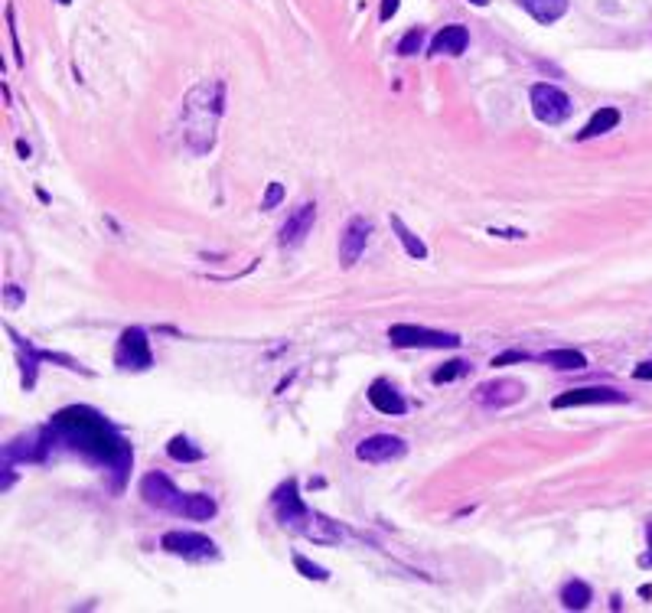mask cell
I'll list each match as a JSON object with an SVG mask.
<instances>
[{
	"mask_svg": "<svg viewBox=\"0 0 652 613\" xmlns=\"http://www.w3.org/2000/svg\"><path fill=\"white\" fill-rule=\"evenodd\" d=\"M50 431L56 447H65V451L78 453L82 460H88L92 466L108 470L111 489L121 493L127 476H131V466H134V451H131L127 438L105 414H98L88 405H69V408L52 414Z\"/></svg>",
	"mask_w": 652,
	"mask_h": 613,
	"instance_id": "cell-1",
	"label": "cell"
},
{
	"mask_svg": "<svg viewBox=\"0 0 652 613\" xmlns=\"http://www.w3.org/2000/svg\"><path fill=\"white\" fill-rule=\"evenodd\" d=\"M225 114V82L209 78L202 85L186 92L183 105V140L186 147L202 157L215 147V134H219V118Z\"/></svg>",
	"mask_w": 652,
	"mask_h": 613,
	"instance_id": "cell-2",
	"label": "cell"
},
{
	"mask_svg": "<svg viewBox=\"0 0 652 613\" xmlns=\"http://www.w3.org/2000/svg\"><path fill=\"white\" fill-rule=\"evenodd\" d=\"M388 339L398 349H460V343H463L456 333L428 330V326L418 323H395L388 330Z\"/></svg>",
	"mask_w": 652,
	"mask_h": 613,
	"instance_id": "cell-3",
	"label": "cell"
},
{
	"mask_svg": "<svg viewBox=\"0 0 652 613\" xmlns=\"http://www.w3.org/2000/svg\"><path fill=\"white\" fill-rule=\"evenodd\" d=\"M140 496L154 509H163V513H173V515H189V502H193V493H180L176 483L167 473H160V470H154V473H147L140 480Z\"/></svg>",
	"mask_w": 652,
	"mask_h": 613,
	"instance_id": "cell-4",
	"label": "cell"
},
{
	"mask_svg": "<svg viewBox=\"0 0 652 613\" xmlns=\"http://www.w3.org/2000/svg\"><path fill=\"white\" fill-rule=\"evenodd\" d=\"M271 506H274V513H277V522H281L284 528L310 535V509L304 506L300 493H297V480H284L281 486L274 489Z\"/></svg>",
	"mask_w": 652,
	"mask_h": 613,
	"instance_id": "cell-5",
	"label": "cell"
},
{
	"mask_svg": "<svg viewBox=\"0 0 652 613\" xmlns=\"http://www.w3.org/2000/svg\"><path fill=\"white\" fill-rule=\"evenodd\" d=\"M114 365L127 369V372H144L154 365V352L147 343V330L144 326H127L118 336V349H114Z\"/></svg>",
	"mask_w": 652,
	"mask_h": 613,
	"instance_id": "cell-6",
	"label": "cell"
},
{
	"mask_svg": "<svg viewBox=\"0 0 652 613\" xmlns=\"http://www.w3.org/2000/svg\"><path fill=\"white\" fill-rule=\"evenodd\" d=\"M529 101H532V114H535L542 125H565L567 118H571V111H574L571 98H567L561 88L548 85V82L532 85Z\"/></svg>",
	"mask_w": 652,
	"mask_h": 613,
	"instance_id": "cell-7",
	"label": "cell"
},
{
	"mask_svg": "<svg viewBox=\"0 0 652 613\" xmlns=\"http://www.w3.org/2000/svg\"><path fill=\"white\" fill-rule=\"evenodd\" d=\"M160 548L176 555V558H186V561H215L219 558V548L209 535L202 532H167L160 538Z\"/></svg>",
	"mask_w": 652,
	"mask_h": 613,
	"instance_id": "cell-8",
	"label": "cell"
},
{
	"mask_svg": "<svg viewBox=\"0 0 652 613\" xmlns=\"http://www.w3.org/2000/svg\"><path fill=\"white\" fill-rule=\"evenodd\" d=\"M629 395L620 391L613 385H584V388H571V391H561L551 398V408L561 411V408H584V405H627Z\"/></svg>",
	"mask_w": 652,
	"mask_h": 613,
	"instance_id": "cell-9",
	"label": "cell"
},
{
	"mask_svg": "<svg viewBox=\"0 0 652 613\" xmlns=\"http://www.w3.org/2000/svg\"><path fill=\"white\" fill-rule=\"evenodd\" d=\"M522 398H525V385L518 378H492V382H483L476 388V401L490 411H503V408H509V405H516Z\"/></svg>",
	"mask_w": 652,
	"mask_h": 613,
	"instance_id": "cell-10",
	"label": "cell"
},
{
	"mask_svg": "<svg viewBox=\"0 0 652 613\" xmlns=\"http://www.w3.org/2000/svg\"><path fill=\"white\" fill-rule=\"evenodd\" d=\"M408 444L398 434H372L362 444H356V457L362 463H392L398 457H405Z\"/></svg>",
	"mask_w": 652,
	"mask_h": 613,
	"instance_id": "cell-11",
	"label": "cell"
},
{
	"mask_svg": "<svg viewBox=\"0 0 652 613\" xmlns=\"http://www.w3.org/2000/svg\"><path fill=\"white\" fill-rule=\"evenodd\" d=\"M369 235H372V226L362 215H356V219L343 228V241H339V261H343V268H353V264L362 258Z\"/></svg>",
	"mask_w": 652,
	"mask_h": 613,
	"instance_id": "cell-12",
	"label": "cell"
},
{
	"mask_svg": "<svg viewBox=\"0 0 652 613\" xmlns=\"http://www.w3.org/2000/svg\"><path fill=\"white\" fill-rule=\"evenodd\" d=\"M366 395H369V405L375 408V411L392 414V418H398V414H408L405 395H401V391H398V388H395L388 378H375Z\"/></svg>",
	"mask_w": 652,
	"mask_h": 613,
	"instance_id": "cell-13",
	"label": "cell"
},
{
	"mask_svg": "<svg viewBox=\"0 0 652 613\" xmlns=\"http://www.w3.org/2000/svg\"><path fill=\"white\" fill-rule=\"evenodd\" d=\"M470 46V30L460 23H447L437 30V36L428 46V56H463Z\"/></svg>",
	"mask_w": 652,
	"mask_h": 613,
	"instance_id": "cell-14",
	"label": "cell"
},
{
	"mask_svg": "<svg viewBox=\"0 0 652 613\" xmlns=\"http://www.w3.org/2000/svg\"><path fill=\"white\" fill-rule=\"evenodd\" d=\"M313 222H317V202H307V206H300V209L281 226V238H277V241H281L284 248H294V245H300V241L310 235Z\"/></svg>",
	"mask_w": 652,
	"mask_h": 613,
	"instance_id": "cell-15",
	"label": "cell"
},
{
	"mask_svg": "<svg viewBox=\"0 0 652 613\" xmlns=\"http://www.w3.org/2000/svg\"><path fill=\"white\" fill-rule=\"evenodd\" d=\"M538 363L551 365V369H561V372H578V369H587V359L584 352L578 349H548L538 356Z\"/></svg>",
	"mask_w": 652,
	"mask_h": 613,
	"instance_id": "cell-16",
	"label": "cell"
},
{
	"mask_svg": "<svg viewBox=\"0 0 652 613\" xmlns=\"http://www.w3.org/2000/svg\"><path fill=\"white\" fill-rule=\"evenodd\" d=\"M13 339V346L20 349V369H23V388H33V372H36V365L43 363V352L33 349L30 343H26L20 333H13V330H7Z\"/></svg>",
	"mask_w": 652,
	"mask_h": 613,
	"instance_id": "cell-17",
	"label": "cell"
},
{
	"mask_svg": "<svg viewBox=\"0 0 652 613\" xmlns=\"http://www.w3.org/2000/svg\"><path fill=\"white\" fill-rule=\"evenodd\" d=\"M616 125H620V111H616V108H600V111H593L591 121L578 131V140L600 138V134H607V131H613Z\"/></svg>",
	"mask_w": 652,
	"mask_h": 613,
	"instance_id": "cell-18",
	"label": "cell"
},
{
	"mask_svg": "<svg viewBox=\"0 0 652 613\" xmlns=\"http://www.w3.org/2000/svg\"><path fill=\"white\" fill-rule=\"evenodd\" d=\"M522 7L538 20V23H554V20H561L567 10V0H522Z\"/></svg>",
	"mask_w": 652,
	"mask_h": 613,
	"instance_id": "cell-19",
	"label": "cell"
},
{
	"mask_svg": "<svg viewBox=\"0 0 652 613\" xmlns=\"http://www.w3.org/2000/svg\"><path fill=\"white\" fill-rule=\"evenodd\" d=\"M392 228H395V235H398V241L405 245V251L414 258V261H424V258H428V245H424V241H421V238L398 219V215H392Z\"/></svg>",
	"mask_w": 652,
	"mask_h": 613,
	"instance_id": "cell-20",
	"label": "cell"
},
{
	"mask_svg": "<svg viewBox=\"0 0 652 613\" xmlns=\"http://www.w3.org/2000/svg\"><path fill=\"white\" fill-rule=\"evenodd\" d=\"M561 603L567 610H587L591 607V588L584 581H567L561 588Z\"/></svg>",
	"mask_w": 652,
	"mask_h": 613,
	"instance_id": "cell-21",
	"label": "cell"
},
{
	"mask_svg": "<svg viewBox=\"0 0 652 613\" xmlns=\"http://www.w3.org/2000/svg\"><path fill=\"white\" fill-rule=\"evenodd\" d=\"M167 453H170L173 460H180V463H196V460H202V451H199L193 440L186 438V434H176V438H170L167 440Z\"/></svg>",
	"mask_w": 652,
	"mask_h": 613,
	"instance_id": "cell-22",
	"label": "cell"
},
{
	"mask_svg": "<svg viewBox=\"0 0 652 613\" xmlns=\"http://www.w3.org/2000/svg\"><path fill=\"white\" fill-rule=\"evenodd\" d=\"M215 513H219V506H215L212 496H206V493H193V502H189V515H186V519L206 522V519H212Z\"/></svg>",
	"mask_w": 652,
	"mask_h": 613,
	"instance_id": "cell-23",
	"label": "cell"
},
{
	"mask_svg": "<svg viewBox=\"0 0 652 613\" xmlns=\"http://www.w3.org/2000/svg\"><path fill=\"white\" fill-rule=\"evenodd\" d=\"M473 369V365L467 363V359H450V363H443L437 372H434V382L437 385H447V382H456V378H463Z\"/></svg>",
	"mask_w": 652,
	"mask_h": 613,
	"instance_id": "cell-24",
	"label": "cell"
},
{
	"mask_svg": "<svg viewBox=\"0 0 652 613\" xmlns=\"http://www.w3.org/2000/svg\"><path fill=\"white\" fill-rule=\"evenodd\" d=\"M294 568L304 577H310V581H330V571L320 568V564H313L310 558H304V555H294Z\"/></svg>",
	"mask_w": 652,
	"mask_h": 613,
	"instance_id": "cell-25",
	"label": "cell"
},
{
	"mask_svg": "<svg viewBox=\"0 0 652 613\" xmlns=\"http://www.w3.org/2000/svg\"><path fill=\"white\" fill-rule=\"evenodd\" d=\"M421 43H424V30H411L408 36H401V43H398V56H414V52H421Z\"/></svg>",
	"mask_w": 652,
	"mask_h": 613,
	"instance_id": "cell-26",
	"label": "cell"
},
{
	"mask_svg": "<svg viewBox=\"0 0 652 613\" xmlns=\"http://www.w3.org/2000/svg\"><path fill=\"white\" fill-rule=\"evenodd\" d=\"M281 200H284V186L281 183H268L264 200H261V209H274V206H281Z\"/></svg>",
	"mask_w": 652,
	"mask_h": 613,
	"instance_id": "cell-27",
	"label": "cell"
},
{
	"mask_svg": "<svg viewBox=\"0 0 652 613\" xmlns=\"http://www.w3.org/2000/svg\"><path fill=\"white\" fill-rule=\"evenodd\" d=\"M525 359H532L529 352H522V349H509V352H499V356L492 359V365H496V369H503V365H509V363H525Z\"/></svg>",
	"mask_w": 652,
	"mask_h": 613,
	"instance_id": "cell-28",
	"label": "cell"
},
{
	"mask_svg": "<svg viewBox=\"0 0 652 613\" xmlns=\"http://www.w3.org/2000/svg\"><path fill=\"white\" fill-rule=\"evenodd\" d=\"M398 3H401V0H381V7H379V20H381V23H388V20H392L395 10H398Z\"/></svg>",
	"mask_w": 652,
	"mask_h": 613,
	"instance_id": "cell-29",
	"label": "cell"
},
{
	"mask_svg": "<svg viewBox=\"0 0 652 613\" xmlns=\"http://www.w3.org/2000/svg\"><path fill=\"white\" fill-rule=\"evenodd\" d=\"M633 378H640V382H652V359H646V363L636 365V369H633Z\"/></svg>",
	"mask_w": 652,
	"mask_h": 613,
	"instance_id": "cell-30",
	"label": "cell"
},
{
	"mask_svg": "<svg viewBox=\"0 0 652 613\" xmlns=\"http://www.w3.org/2000/svg\"><path fill=\"white\" fill-rule=\"evenodd\" d=\"M490 235H499V238H525V232H518V228H509V232H503V228H490Z\"/></svg>",
	"mask_w": 652,
	"mask_h": 613,
	"instance_id": "cell-31",
	"label": "cell"
},
{
	"mask_svg": "<svg viewBox=\"0 0 652 613\" xmlns=\"http://www.w3.org/2000/svg\"><path fill=\"white\" fill-rule=\"evenodd\" d=\"M646 538H649V551H646V558H642V568H652V522L646 526Z\"/></svg>",
	"mask_w": 652,
	"mask_h": 613,
	"instance_id": "cell-32",
	"label": "cell"
},
{
	"mask_svg": "<svg viewBox=\"0 0 652 613\" xmlns=\"http://www.w3.org/2000/svg\"><path fill=\"white\" fill-rule=\"evenodd\" d=\"M17 284H7V303H20L23 297H20V290H13Z\"/></svg>",
	"mask_w": 652,
	"mask_h": 613,
	"instance_id": "cell-33",
	"label": "cell"
},
{
	"mask_svg": "<svg viewBox=\"0 0 652 613\" xmlns=\"http://www.w3.org/2000/svg\"><path fill=\"white\" fill-rule=\"evenodd\" d=\"M17 151H20V157H30V147H26V140H17Z\"/></svg>",
	"mask_w": 652,
	"mask_h": 613,
	"instance_id": "cell-34",
	"label": "cell"
},
{
	"mask_svg": "<svg viewBox=\"0 0 652 613\" xmlns=\"http://www.w3.org/2000/svg\"><path fill=\"white\" fill-rule=\"evenodd\" d=\"M470 3H476V7H486V3H490V0H470Z\"/></svg>",
	"mask_w": 652,
	"mask_h": 613,
	"instance_id": "cell-35",
	"label": "cell"
},
{
	"mask_svg": "<svg viewBox=\"0 0 652 613\" xmlns=\"http://www.w3.org/2000/svg\"><path fill=\"white\" fill-rule=\"evenodd\" d=\"M59 3H69V0H59Z\"/></svg>",
	"mask_w": 652,
	"mask_h": 613,
	"instance_id": "cell-36",
	"label": "cell"
}]
</instances>
